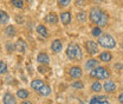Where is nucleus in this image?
Returning <instances> with one entry per match:
<instances>
[{"label":"nucleus","mask_w":123,"mask_h":104,"mask_svg":"<svg viewBox=\"0 0 123 104\" xmlns=\"http://www.w3.org/2000/svg\"><path fill=\"white\" fill-rule=\"evenodd\" d=\"M88 19L91 21L92 24H95L96 26L99 27H105L109 24V14L104 10L99 8V7H91L90 11L88 12Z\"/></svg>","instance_id":"nucleus-1"},{"label":"nucleus","mask_w":123,"mask_h":104,"mask_svg":"<svg viewBox=\"0 0 123 104\" xmlns=\"http://www.w3.org/2000/svg\"><path fill=\"white\" fill-rule=\"evenodd\" d=\"M65 55H66V58L71 61H78L83 59V50L80 45L77 43H70L68 45L65 50Z\"/></svg>","instance_id":"nucleus-2"},{"label":"nucleus","mask_w":123,"mask_h":104,"mask_svg":"<svg viewBox=\"0 0 123 104\" xmlns=\"http://www.w3.org/2000/svg\"><path fill=\"white\" fill-rule=\"evenodd\" d=\"M97 44L102 46L103 49H107V50H112L117 45L115 38L109 33H102V36L97 38Z\"/></svg>","instance_id":"nucleus-3"},{"label":"nucleus","mask_w":123,"mask_h":104,"mask_svg":"<svg viewBox=\"0 0 123 104\" xmlns=\"http://www.w3.org/2000/svg\"><path fill=\"white\" fill-rule=\"evenodd\" d=\"M89 76L91 78H95V79H98V80H104V79H109L110 77V72L105 66H101L98 65L96 69L91 70L89 72Z\"/></svg>","instance_id":"nucleus-4"},{"label":"nucleus","mask_w":123,"mask_h":104,"mask_svg":"<svg viewBox=\"0 0 123 104\" xmlns=\"http://www.w3.org/2000/svg\"><path fill=\"white\" fill-rule=\"evenodd\" d=\"M84 49H85V51L89 56H96V55L99 53V45L97 44V42L91 40V39L85 42Z\"/></svg>","instance_id":"nucleus-5"},{"label":"nucleus","mask_w":123,"mask_h":104,"mask_svg":"<svg viewBox=\"0 0 123 104\" xmlns=\"http://www.w3.org/2000/svg\"><path fill=\"white\" fill-rule=\"evenodd\" d=\"M63 47H64L63 42H62V39H58V38L57 39H53L51 42V44H50V50H51V52L53 55L61 53L62 51H63Z\"/></svg>","instance_id":"nucleus-6"},{"label":"nucleus","mask_w":123,"mask_h":104,"mask_svg":"<svg viewBox=\"0 0 123 104\" xmlns=\"http://www.w3.org/2000/svg\"><path fill=\"white\" fill-rule=\"evenodd\" d=\"M69 76L74 79H80L83 76V70L78 65H72L69 67Z\"/></svg>","instance_id":"nucleus-7"},{"label":"nucleus","mask_w":123,"mask_h":104,"mask_svg":"<svg viewBox=\"0 0 123 104\" xmlns=\"http://www.w3.org/2000/svg\"><path fill=\"white\" fill-rule=\"evenodd\" d=\"M59 20L64 26H69L72 21V13L70 11H62L59 14Z\"/></svg>","instance_id":"nucleus-8"},{"label":"nucleus","mask_w":123,"mask_h":104,"mask_svg":"<svg viewBox=\"0 0 123 104\" xmlns=\"http://www.w3.org/2000/svg\"><path fill=\"white\" fill-rule=\"evenodd\" d=\"M14 49L17 52L19 53H26L27 51V43L23 38H18L17 42L14 43Z\"/></svg>","instance_id":"nucleus-9"},{"label":"nucleus","mask_w":123,"mask_h":104,"mask_svg":"<svg viewBox=\"0 0 123 104\" xmlns=\"http://www.w3.org/2000/svg\"><path fill=\"white\" fill-rule=\"evenodd\" d=\"M46 24H50V25H57L58 21H59V15L57 14L56 12H49L44 18Z\"/></svg>","instance_id":"nucleus-10"},{"label":"nucleus","mask_w":123,"mask_h":104,"mask_svg":"<svg viewBox=\"0 0 123 104\" xmlns=\"http://www.w3.org/2000/svg\"><path fill=\"white\" fill-rule=\"evenodd\" d=\"M89 104H110L109 99H108L107 96H103V95H97V96H93L90 98Z\"/></svg>","instance_id":"nucleus-11"},{"label":"nucleus","mask_w":123,"mask_h":104,"mask_svg":"<svg viewBox=\"0 0 123 104\" xmlns=\"http://www.w3.org/2000/svg\"><path fill=\"white\" fill-rule=\"evenodd\" d=\"M36 60H37L38 64H40V65H49V64H50V56H49L46 52L42 51V52H39V53L37 55Z\"/></svg>","instance_id":"nucleus-12"},{"label":"nucleus","mask_w":123,"mask_h":104,"mask_svg":"<svg viewBox=\"0 0 123 104\" xmlns=\"http://www.w3.org/2000/svg\"><path fill=\"white\" fill-rule=\"evenodd\" d=\"M36 32H37V34L39 36V37H42V38H49L50 37V32L47 30V27H46L45 25H43V24H39V25H37V27H36Z\"/></svg>","instance_id":"nucleus-13"},{"label":"nucleus","mask_w":123,"mask_h":104,"mask_svg":"<svg viewBox=\"0 0 123 104\" xmlns=\"http://www.w3.org/2000/svg\"><path fill=\"white\" fill-rule=\"evenodd\" d=\"M99 65V61L98 59H96V58H89V59L85 61V64H84V69L86 70V71H91L93 69H96L97 66Z\"/></svg>","instance_id":"nucleus-14"},{"label":"nucleus","mask_w":123,"mask_h":104,"mask_svg":"<svg viewBox=\"0 0 123 104\" xmlns=\"http://www.w3.org/2000/svg\"><path fill=\"white\" fill-rule=\"evenodd\" d=\"M103 90L107 92V93H112L116 91V83L112 82V80H105L104 84H103Z\"/></svg>","instance_id":"nucleus-15"},{"label":"nucleus","mask_w":123,"mask_h":104,"mask_svg":"<svg viewBox=\"0 0 123 104\" xmlns=\"http://www.w3.org/2000/svg\"><path fill=\"white\" fill-rule=\"evenodd\" d=\"M2 103L4 104H18L14 95H12L11 92L4 93V96H2Z\"/></svg>","instance_id":"nucleus-16"},{"label":"nucleus","mask_w":123,"mask_h":104,"mask_svg":"<svg viewBox=\"0 0 123 104\" xmlns=\"http://www.w3.org/2000/svg\"><path fill=\"white\" fill-rule=\"evenodd\" d=\"M4 33L8 38H14V36L17 34V29H15L13 25H7L5 27V30H4Z\"/></svg>","instance_id":"nucleus-17"},{"label":"nucleus","mask_w":123,"mask_h":104,"mask_svg":"<svg viewBox=\"0 0 123 104\" xmlns=\"http://www.w3.org/2000/svg\"><path fill=\"white\" fill-rule=\"evenodd\" d=\"M44 84H45V82L43 79H33L30 83V86H31V89H33L36 92H38V90L40 89Z\"/></svg>","instance_id":"nucleus-18"},{"label":"nucleus","mask_w":123,"mask_h":104,"mask_svg":"<svg viewBox=\"0 0 123 104\" xmlns=\"http://www.w3.org/2000/svg\"><path fill=\"white\" fill-rule=\"evenodd\" d=\"M99 60L103 63H109L112 60V53L109 51H103L99 53Z\"/></svg>","instance_id":"nucleus-19"},{"label":"nucleus","mask_w":123,"mask_h":104,"mask_svg":"<svg viewBox=\"0 0 123 104\" xmlns=\"http://www.w3.org/2000/svg\"><path fill=\"white\" fill-rule=\"evenodd\" d=\"M51 92H52L51 86H50V85H47V84H44L40 89L38 90V93H39L40 96H43V97H47V96H50V95H51Z\"/></svg>","instance_id":"nucleus-20"},{"label":"nucleus","mask_w":123,"mask_h":104,"mask_svg":"<svg viewBox=\"0 0 123 104\" xmlns=\"http://www.w3.org/2000/svg\"><path fill=\"white\" fill-rule=\"evenodd\" d=\"M76 19L78 23H86V20H88V13L85 12V11H78L76 13Z\"/></svg>","instance_id":"nucleus-21"},{"label":"nucleus","mask_w":123,"mask_h":104,"mask_svg":"<svg viewBox=\"0 0 123 104\" xmlns=\"http://www.w3.org/2000/svg\"><path fill=\"white\" fill-rule=\"evenodd\" d=\"M17 97L19 99H27L30 97V91L26 89H18L17 90Z\"/></svg>","instance_id":"nucleus-22"},{"label":"nucleus","mask_w":123,"mask_h":104,"mask_svg":"<svg viewBox=\"0 0 123 104\" xmlns=\"http://www.w3.org/2000/svg\"><path fill=\"white\" fill-rule=\"evenodd\" d=\"M10 21V14L4 11V10H0V25H6L8 24Z\"/></svg>","instance_id":"nucleus-23"},{"label":"nucleus","mask_w":123,"mask_h":104,"mask_svg":"<svg viewBox=\"0 0 123 104\" xmlns=\"http://www.w3.org/2000/svg\"><path fill=\"white\" fill-rule=\"evenodd\" d=\"M91 90L93 92H96V93H99L103 90V85L101 84L99 80H95V82H92L91 84Z\"/></svg>","instance_id":"nucleus-24"},{"label":"nucleus","mask_w":123,"mask_h":104,"mask_svg":"<svg viewBox=\"0 0 123 104\" xmlns=\"http://www.w3.org/2000/svg\"><path fill=\"white\" fill-rule=\"evenodd\" d=\"M11 4H12L13 7L18 8V10H21V8H24L25 0H11Z\"/></svg>","instance_id":"nucleus-25"},{"label":"nucleus","mask_w":123,"mask_h":104,"mask_svg":"<svg viewBox=\"0 0 123 104\" xmlns=\"http://www.w3.org/2000/svg\"><path fill=\"white\" fill-rule=\"evenodd\" d=\"M102 33H103V31H102V27H99V26H95V27L91 29V34H92V37H95V38L101 37Z\"/></svg>","instance_id":"nucleus-26"},{"label":"nucleus","mask_w":123,"mask_h":104,"mask_svg":"<svg viewBox=\"0 0 123 104\" xmlns=\"http://www.w3.org/2000/svg\"><path fill=\"white\" fill-rule=\"evenodd\" d=\"M71 88L74 90H82L84 89V83L82 80H74L71 83Z\"/></svg>","instance_id":"nucleus-27"},{"label":"nucleus","mask_w":123,"mask_h":104,"mask_svg":"<svg viewBox=\"0 0 123 104\" xmlns=\"http://www.w3.org/2000/svg\"><path fill=\"white\" fill-rule=\"evenodd\" d=\"M70 4H71V0H57V6L61 10L66 8L68 6H70Z\"/></svg>","instance_id":"nucleus-28"},{"label":"nucleus","mask_w":123,"mask_h":104,"mask_svg":"<svg viewBox=\"0 0 123 104\" xmlns=\"http://www.w3.org/2000/svg\"><path fill=\"white\" fill-rule=\"evenodd\" d=\"M7 71H8V66H7V64H6L4 60H0V74L7 73Z\"/></svg>","instance_id":"nucleus-29"},{"label":"nucleus","mask_w":123,"mask_h":104,"mask_svg":"<svg viewBox=\"0 0 123 104\" xmlns=\"http://www.w3.org/2000/svg\"><path fill=\"white\" fill-rule=\"evenodd\" d=\"M6 49H7V51L8 52H14V44H12L11 42H8L7 44H6Z\"/></svg>","instance_id":"nucleus-30"},{"label":"nucleus","mask_w":123,"mask_h":104,"mask_svg":"<svg viewBox=\"0 0 123 104\" xmlns=\"http://www.w3.org/2000/svg\"><path fill=\"white\" fill-rule=\"evenodd\" d=\"M45 66L46 65H43V66H42L40 64H39V66H38V71H39L42 74H45L46 72H47V69H46Z\"/></svg>","instance_id":"nucleus-31"},{"label":"nucleus","mask_w":123,"mask_h":104,"mask_svg":"<svg viewBox=\"0 0 123 104\" xmlns=\"http://www.w3.org/2000/svg\"><path fill=\"white\" fill-rule=\"evenodd\" d=\"M114 69L115 70H123V63H116L115 65H114Z\"/></svg>","instance_id":"nucleus-32"},{"label":"nucleus","mask_w":123,"mask_h":104,"mask_svg":"<svg viewBox=\"0 0 123 104\" xmlns=\"http://www.w3.org/2000/svg\"><path fill=\"white\" fill-rule=\"evenodd\" d=\"M20 104H34V103H33V102H31V101H29V99H23Z\"/></svg>","instance_id":"nucleus-33"},{"label":"nucleus","mask_w":123,"mask_h":104,"mask_svg":"<svg viewBox=\"0 0 123 104\" xmlns=\"http://www.w3.org/2000/svg\"><path fill=\"white\" fill-rule=\"evenodd\" d=\"M117 99H118V102H120V103L123 104V92H121V93L118 95V98H117Z\"/></svg>","instance_id":"nucleus-34"},{"label":"nucleus","mask_w":123,"mask_h":104,"mask_svg":"<svg viewBox=\"0 0 123 104\" xmlns=\"http://www.w3.org/2000/svg\"><path fill=\"white\" fill-rule=\"evenodd\" d=\"M121 49H122V50H123V42H122V43H121Z\"/></svg>","instance_id":"nucleus-35"}]
</instances>
